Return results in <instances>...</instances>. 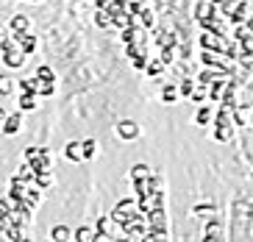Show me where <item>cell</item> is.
I'll use <instances>...</instances> for the list:
<instances>
[{
  "instance_id": "2",
  "label": "cell",
  "mask_w": 253,
  "mask_h": 242,
  "mask_svg": "<svg viewBox=\"0 0 253 242\" xmlns=\"http://www.w3.org/2000/svg\"><path fill=\"white\" fill-rule=\"evenodd\" d=\"M25 161H28V167L34 170V173H50V170H53L50 150H47V147H39V153L31 156V159H25Z\"/></svg>"
},
{
  "instance_id": "26",
  "label": "cell",
  "mask_w": 253,
  "mask_h": 242,
  "mask_svg": "<svg viewBox=\"0 0 253 242\" xmlns=\"http://www.w3.org/2000/svg\"><path fill=\"white\" fill-rule=\"evenodd\" d=\"M106 11L109 14H123V11H128V0H109V6H106Z\"/></svg>"
},
{
  "instance_id": "22",
  "label": "cell",
  "mask_w": 253,
  "mask_h": 242,
  "mask_svg": "<svg viewBox=\"0 0 253 242\" xmlns=\"http://www.w3.org/2000/svg\"><path fill=\"white\" fill-rule=\"evenodd\" d=\"M203 240H223V237H220V220H217V217H211V220L206 223V237H203Z\"/></svg>"
},
{
  "instance_id": "3",
  "label": "cell",
  "mask_w": 253,
  "mask_h": 242,
  "mask_svg": "<svg viewBox=\"0 0 253 242\" xmlns=\"http://www.w3.org/2000/svg\"><path fill=\"white\" fill-rule=\"evenodd\" d=\"M20 128H23V111H11V114H6V120H3V125H0V131L6 134V137L20 134Z\"/></svg>"
},
{
  "instance_id": "9",
  "label": "cell",
  "mask_w": 253,
  "mask_h": 242,
  "mask_svg": "<svg viewBox=\"0 0 253 242\" xmlns=\"http://www.w3.org/2000/svg\"><path fill=\"white\" fill-rule=\"evenodd\" d=\"M220 75H225L223 70H214V67H203V73L198 75V78H195V84H198V87H203V89H206L209 84H211V81H214V78H220Z\"/></svg>"
},
{
  "instance_id": "8",
  "label": "cell",
  "mask_w": 253,
  "mask_h": 242,
  "mask_svg": "<svg viewBox=\"0 0 253 242\" xmlns=\"http://www.w3.org/2000/svg\"><path fill=\"white\" fill-rule=\"evenodd\" d=\"M25 31H31V20L25 14H14L8 22V34H25Z\"/></svg>"
},
{
  "instance_id": "35",
  "label": "cell",
  "mask_w": 253,
  "mask_h": 242,
  "mask_svg": "<svg viewBox=\"0 0 253 242\" xmlns=\"http://www.w3.org/2000/svg\"><path fill=\"white\" fill-rule=\"evenodd\" d=\"M195 87H198L195 81H181V84H178V97H189Z\"/></svg>"
},
{
  "instance_id": "48",
  "label": "cell",
  "mask_w": 253,
  "mask_h": 242,
  "mask_svg": "<svg viewBox=\"0 0 253 242\" xmlns=\"http://www.w3.org/2000/svg\"><path fill=\"white\" fill-rule=\"evenodd\" d=\"M6 114H8V111L3 109V106H0V125H3V120H6Z\"/></svg>"
},
{
  "instance_id": "15",
  "label": "cell",
  "mask_w": 253,
  "mask_h": 242,
  "mask_svg": "<svg viewBox=\"0 0 253 242\" xmlns=\"http://www.w3.org/2000/svg\"><path fill=\"white\" fill-rule=\"evenodd\" d=\"M73 240H78V242H92V240H97L95 237V228L92 226H78L73 231Z\"/></svg>"
},
{
  "instance_id": "14",
  "label": "cell",
  "mask_w": 253,
  "mask_h": 242,
  "mask_svg": "<svg viewBox=\"0 0 253 242\" xmlns=\"http://www.w3.org/2000/svg\"><path fill=\"white\" fill-rule=\"evenodd\" d=\"M156 45H159V48H175V45H178V37H175L172 31H159V34H156Z\"/></svg>"
},
{
  "instance_id": "25",
  "label": "cell",
  "mask_w": 253,
  "mask_h": 242,
  "mask_svg": "<svg viewBox=\"0 0 253 242\" xmlns=\"http://www.w3.org/2000/svg\"><path fill=\"white\" fill-rule=\"evenodd\" d=\"M34 187H39L42 192H45V190H50V187H53L50 173H37V176H34Z\"/></svg>"
},
{
  "instance_id": "38",
  "label": "cell",
  "mask_w": 253,
  "mask_h": 242,
  "mask_svg": "<svg viewBox=\"0 0 253 242\" xmlns=\"http://www.w3.org/2000/svg\"><path fill=\"white\" fill-rule=\"evenodd\" d=\"M148 173H150L148 164H134V167H131V181H134V178H145Z\"/></svg>"
},
{
  "instance_id": "19",
  "label": "cell",
  "mask_w": 253,
  "mask_h": 242,
  "mask_svg": "<svg viewBox=\"0 0 253 242\" xmlns=\"http://www.w3.org/2000/svg\"><path fill=\"white\" fill-rule=\"evenodd\" d=\"M14 84H17V81L11 78L8 73H0V97H8V95H11Z\"/></svg>"
},
{
  "instance_id": "33",
  "label": "cell",
  "mask_w": 253,
  "mask_h": 242,
  "mask_svg": "<svg viewBox=\"0 0 253 242\" xmlns=\"http://www.w3.org/2000/svg\"><path fill=\"white\" fill-rule=\"evenodd\" d=\"M56 92V81H42L39 84V97H53Z\"/></svg>"
},
{
  "instance_id": "43",
  "label": "cell",
  "mask_w": 253,
  "mask_h": 242,
  "mask_svg": "<svg viewBox=\"0 0 253 242\" xmlns=\"http://www.w3.org/2000/svg\"><path fill=\"white\" fill-rule=\"evenodd\" d=\"M11 212V203H8V198H0V214H8Z\"/></svg>"
},
{
  "instance_id": "49",
  "label": "cell",
  "mask_w": 253,
  "mask_h": 242,
  "mask_svg": "<svg viewBox=\"0 0 253 242\" xmlns=\"http://www.w3.org/2000/svg\"><path fill=\"white\" fill-rule=\"evenodd\" d=\"M6 34H8V31H6V28H3V25H0V39L6 37Z\"/></svg>"
},
{
  "instance_id": "50",
  "label": "cell",
  "mask_w": 253,
  "mask_h": 242,
  "mask_svg": "<svg viewBox=\"0 0 253 242\" xmlns=\"http://www.w3.org/2000/svg\"><path fill=\"white\" fill-rule=\"evenodd\" d=\"M209 3H211V6H220V3H223V0H209Z\"/></svg>"
},
{
  "instance_id": "44",
  "label": "cell",
  "mask_w": 253,
  "mask_h": 242,
  "mask_svg": "<svg viewBox=\"0 0 253 242\" xmlns=\"http://www.w3.org/2000/svg\"><path fill=\"white\" fill-rule=\"evenodd\" d=\"M139 8H142L139 3H131V0H128V11H131V14H134V17L139 14Z\"/></svg>"
},
{
  "instance_id": "52",
  "label": "cell",
  "mask_w": 253,
  "mask_h": 242,
  "mask_svg": "<svg viewBox=\"0 0 253 242\" xmlns=\"http://www.w3.org/2000/svg\"><path fill=\"white\" fill-rule=\"evenodd\" d=\"M31 3H34V0H31Z\"/></svg>"
},
{
  "instance_id": "51",
  "label": "cell",
  "mask_w": 253,
  "mask_h": 242,
  "mask_svg": "<svg viewBox=\"0 0 253 242\" xmlns=\"http://www.w3.org/2000/svg\"><path fill=\"white\" fill-rule=\"evenodd\" d=\"M251 125H253V109H251Z\"/></svg>"
},
{
  "instance_id": "10",
  "label": "cell",
  "mask_w": 253,
  "mask_h": 242,
  "mask_svg": "<svg viewBox=\"0 0 253 242\" xmlns=\"http://www.w3.org/2000/svg\"><path fill=\"white\" fill-rule=\"evenodd\" d=\"M39 84H42V81H39L37 75H31V78H20V81H17L20 92H31V95H37V97H39Z\"/></svg>"
},
{
  "instance_id": "5",
  "label": "cell",
  "mask_w": 253,
  "mask_h": 242,
  "mask_svg": "<svg viewBox=\"0 0 253 242\" xmlns=\"http://www.w3.org/2000/svg\"><path fill=\"white\" fill-rule=\"evenodd\" d=\"M248 14H251V0H239L237 6L228 11V22L231 25H242Z\"/></svg>"
},
{
  "instance_id": "36",
  "label": "cell",
  "mask_w": 253,
  "mask_h": 242,
  "mask_svg": "<svg viewBox=\"0 0 253 242\" xmlns=\"http://www.w3.org/2000/svg\"><path fill=\"white\" fill-rule=\"evenodd\" d=\"M189 100L198 103V106H201V103H206V100H209V97H206V89H203V87H195L192 95H189Z\"/></svg>"
},
{
  "instance_id": "17",
  "label": "cell",
  "mask_w": 253,
  "mask_h": 242,
  "mask_svg": "<svg viewBox=\"0 0 253 242\" xmlns=\"http://www.w3.org/2000/svg\"><path fill=\"white\" fill-rule=\"evenodd\" d=\"M136 20H139V25H142L145 31H150L153 25H156V17H153V11H150V8H139Z\"/></svg>"
},
{
  "instance_id": "20",
  "label": "cell",
  "mask_w": 253,
  "mask_h": 242,
  "mask_svg": "<svg viewBox=\"0 0 253 242\" xmlns=\"http://www.w3.org/2000/svg\"><path fill=\"white\" fill-rule=\"evenodd\" d=\"M95 25H97L100 31L112 28V14H109L106 8H97V11H95Z\"/></svg>"
},
{
  "instance_id": "37",
  "label": "cell",
  "mask_w": 253,
  "mask_h": 242,
  "mask_svg": "<svg viewBox=\"0 0 253 242\" xmlns=\"http://www.w3.org/2000/svg\"><path fill=\"white\" fill-rule=\"evenodd\" d=\"M248 37H251V31H248L245 25H234V34H231V39H237V42H245Z\"/></svg>"
},
{
  "instance_id": "1",
  "label": "cell",
  "mask_w": 253,
  "mask_h": 242,
  "mask_svg": "<svg viewBox=\"0 0 253 242\" xmlns=\"http://www.w3.org/2000/svg\"><path fill=\"white\" fill-rule=\"evenodd\" d=\"M211 120H214V131H211V137H214L217 142H231V140H234V120H231V109L220 106V111H217Z\"/></svg>"
},
{
  "instance_id": "4",
  "label": "cell",
  "mask_w": 253,
  "mask_h": 242,
  "mask_svg": "<svg viewBox=\"0 0 253 242\" xmlns=\"http://www.w3.org/2000/svg\"><path fill=\"white\" fill-rule=\"evenodd\" d=\"M114 134H117L120 140L131 142V140H136V137H139V125H136L134 120H120L117 128H114Z\"/></svg>"
},
{
  "instance_id": "7",
  "label": "cell",
  "mask_w": 253,
  "mask_h": 242,
  "mask_svg": "<svg viewBox=\"0 0 253 242\" xmlns=\"http://www.w3.org/2000/svg\"><path fill=\"white\" fill-rule=\"evenodd\" d=\"M25 59H28V56H25L20 48H17V50H11V53H3V64H6L8 70H20V67L25 64Z\"/></svg>"
},
{
  "instance_id": "16",
  "label": "cell",
  "mask_w": 253,
  "mask_h": 242,
  "mask_svg": "<svg viewBox=\"0 0 253 242\" xmlns=\"http://www.w3.org/2000/svg\"><path fill=\"white\" fill-rule=\"evenodd\" d=\"M211 117H214V114H211V106L201 103L198 111H195V123H198V125H209V123H211Z\"/></svg>"
},
{
  "instance_id": "39",
  "label": "cell",
  "mask_w": 253,
  "mask_h": 242,
  "mask_svg": "<svg viewBox=\"0 0 253 242\" xmlns=\"http://www.w3.org/2000/svg\"><path fill=\"white\" fill-rule=\"evenodd\" d=\"M209 8H211V3H209V0H201V3L195 6V20H201V17H206V14H209Z\"/></svg>"
},
{
  "instance_id": "47",
  "label": "cell",
  "mask_w": 253,
  "mask_h": 242,
  "mask_svg": "<svg viewBox=\"0 0 253 242\" xmlns=\"http://www.w3.org/2000/svg\"><path fill=\"white\" fill-rule=\"evenodd\" d=\"M92 3H95V8H106V6H109V0H92Z\"/></svg>"
},
{
  "instance_id": "27",
  "label": "cell",
  "mask_w": 253,
  "mask_h": 242,
  "mask_svg": "<svg viewBox=\"0 0 253 242\" xmlns=\"http://www.w3.org/2000/svg\"><path fill=\"white\" fill-rule=\"evenodd\" d=\"M162 70H164V64L159 59H148V64H145V73H148L150 78H159V75H162Z\"/></svg>"
},
{
  "instance_id": "12",
  "label": "cell",
  "mask_w": 253,
  "mask_h": 242,
  "mask_svg": "<svg viewBox=\"0 0 253 242\" xmlns=\"http://www.w3.org/2000/svg\"><path fill=\"white\" fill-rule=\"evenodd\" d=\"M17 45H20V50H23L25 56H31V53L37 50V37H34L31 31H25L23 37H20V42H17Z\"/></svg>"
},
{
  "instance_id": "40",
  "label": "cell",
  "mask_w": 253,
  "mask_h": 242,
  "mask_svg": "<svg viewBox=\"0 0 253 242\" xmlns=\"http://www.w3.org/2000/svg\"><path fill=\"white\" fill-rule=\"evenodd\" d=\"M131 64H134V70H145V64H148V53H136L134 59H131Z\"/></svg>"
},
{
  "instance_id": "42",
  "label": "cell",
  "mask_w": 253,
  "mask_h": 242,
  "mask_svg": "<svg viewBox=\"0 0 253 242\" xmlns=\"http://www.w3.org/2000/svg\"><path fill=\"white\" fill-rule=\"evenodd\" d=\"M172 50H175V48H162V56H159V61H162L164 67L172 64Z\"/></svg>"
},
{
  "instance_id": "28",
  "label": "cell",
  "mask_w": 253,
  "mask_h": 242,
  "mask_svg": "<svg viewBox=\"0 0 253 242\" xmlns=\"http://www.w3.org/2000/svg\"><path fill=\"white\" fill-rule=\"evenodd\" d=\"M145 184H148V192H153V190H162V176L150 170L148 176H145Z\"/></svg>"
},
{
  "instance_id": "6",
  "label": "cell",
  "mask_w": 253,
  "mask_h": 242,
  "mask_svg": "<svg viewBox=\"0 0 253 242\" xmlns=\"http://www.w3.org/2000/svg\"><path fill=\"white\" fill-rule=\"evenodd\" d=\"M95 237L97 240H112V217L109 214H100L95 220Z\"/></svg>"
},
{
  "instance_id": "11",
  "label": "cell",
  "mask_w": 253,
  "mask_h": 242,
  "mask_svg": "<svg viewBox=\"0 0 253 242\" xmlns=\"http://www.w3.org/2000/svg\"><path fill=\"white\" fill-rule=\"evenodd\" d=\"M50 240L53 242H64V240H73V228L64 226V223H59V226L50 228Z\"/></svg>"
},
{
  "instance_id": "46",
  "label": "cell",
  "mask_w": 253,
  "mask_h": 242,
  "mask_svg": "<svg viewBox=\"0 0 253 242\" xmlns=\"http://www.w3.org/2000/svg\"><path fill=\"white\" fill-rule=\"evenodd\" d=\"M242 25H245V28L251 31V34H253V14H248V17H245V22H242Z\"/></svg>"
},
{
  "instance_id": "29",
  "label": "cell",
  "mask_w": 253,
  "mask_h": 242,
  "mask_svg": "<svg viewBox=\"0 0 253 242\" xmlns=\"http://www.w3.org/2000/svg\"><path fill=\"white\" fill-rule=\"evenodd\" d=\"M6 240H11V242L25 240V228H20V226H8V228H6Z\"/></svg>"
},
{
  "instance_id": "21",
  "label": "cell",
  "mask_w": 253,
  "mask_h": 242,
  "mask_svg": "<svg viewBox=\"0 0 253 242\" xmlns=\"http://www.w3.org/2000/svg\"><path fill=\"white\" fill-rule=\"evenodd\" d=\"M95 153H97V142L95 140H84L81 142V159L89 161V159H95Z\"/></svg>"
},
{
  "instance_id": "30",
  "label": "cell",
  "mask_w": 253,
  "mask_h": 242,
  "mask_svg": "<svg viewBox=\"0 0 253 242\" xmlns=\"http://www.w3.org/2000/svg\"><path fill=\"white\" fill-rule=\"evenodd\" d=\"M120 34H123V42H136V34H139V22H136V25H128V28H123L120 31Z\"/></svg>"
},
{
  "instance_id": "18",
  "label": "cell",
  "mask_w": 253,
  "mask_h": 242,
  "mask_svg": "<svg viewBox=\"0 0 253 242\" xmlns=\"http://www.w3.org/2000/svg\"><path fill=\"white\" fill-rule=\"evenodd\" d=\"M20 111H34L37 109V95H31V92H20Z\"/></svg>"
},
{
  "instance_id": "23",
  "label": "cell",
  "mask_w": 253,
  "mask_h": 242,
  "mask_svg": "<svg viewBox=\"0 0 253 242\" xmlns=\"http://www.w3.org/2000/svg\"><path fill=\"white\" fill-rule=\"evenodd\" d=\"M64 159L67 161H84L81 159V142H70V145L64 147Z\"/></svg>"
},
{
  "instance_id": "41",
  "label": "cell",
  "mask_w": 253,
  "mask_h": 242,
  "mask_svg": "<svg viewBox=\"0 0 253 242\" xmlns=\"http://www.w3.org/2000/svg\"><path fill=\"white\" fill-rule=\"evenodd\" d=\"M192 212L198 214V217H206V214H214V206H211V203H201V206H195Z\"/></svg>"
},
{
  "instance_id": "45",
  "label": "cell",
  "mask_w": 253,
  "mask_h": 242,
  "mask_svg": "<svg viewBox=\"0 0 253 242\" xmlns=\"http://www.w3.org/2000/svg\"><path fill=\"white\" fill-rule=\"evenodd\" d=\"M37 153H39V145H37V147H34V145L25 147V159H31V156H37Z\"/></svg>"
},
{
  "instance_id": "31",
  "label": "cell",
  "mask_w": 253,
  "mask_h": 242,
  "mask_svg": "<svg viewBox=\"0 0 253 242\" xmlns=\"http://www.w3.org/2000/svg\"><path fill=\"white\" fill-rule=\"evenodd\" d=\"M34 75H37L39 81H56V73H53V70H50L47 64H39V67H37V73H34Z\"/></svg>"
},
{
  "instance_id": "13",
  "label": "cell",
  "mask_w": 253,
  "mask_h": 242,
  "mask_svg": "<svg viewBox=\"0 0 253 242\" xmlns=\"http://www.w3.org/2000/svg\"><path fill=\"white\" fill-rule=\"evenodd\" d=\"M23 200H25L28 206H34V209H37V206H39V200H42V190H39V187H34V184H28V187H25Z\"/></svg>"
},
{
  "instance_id": "32",
  "label": "cell",
  "mask_w": 253,
  "mask_h": 242,
  "mask_svg": "<svg viewBox=\"0 0 253 242\" xmlns=\"http://www.w3.org/2000/svg\"><path fill=\"white\" fill-rule=\"evenodd\" d=\"M17 176L23 178L25 184H34V176H37V173L28 167V161H23V164H20V170H17Z\"/></svg>"
},
{
  "instance_id": "34",
  "label": "cell",
  "mask_w": 253,
  "mask_h": 242,
  "mask_svg": "<svg viewBox=\"0 0 253 242\" xmlns=\"http://www.w3.org/2000/svg\"><path fill=\"white\" fill-rule=\"evenodd\" d=\"M148 203H150V209H156V206H164V192L162 190H153L148 195Z\"/></svg>"
},
{
  "instance_id": "24",
  "label": "cell",
  "mask_w": 253,
  "mask_h": 242,
  "mask_svg": "<svg viewBox=\"0 0 253 242\" xmlns=\"http://www.w3.org/2000/svg\"><path fill=\"white\" fill-rule=\"evenodd\" d=\"M162 100L164 103H175L178 100V87H175V84H164L162 87Z\"/></svg>"
}]
</instances>
